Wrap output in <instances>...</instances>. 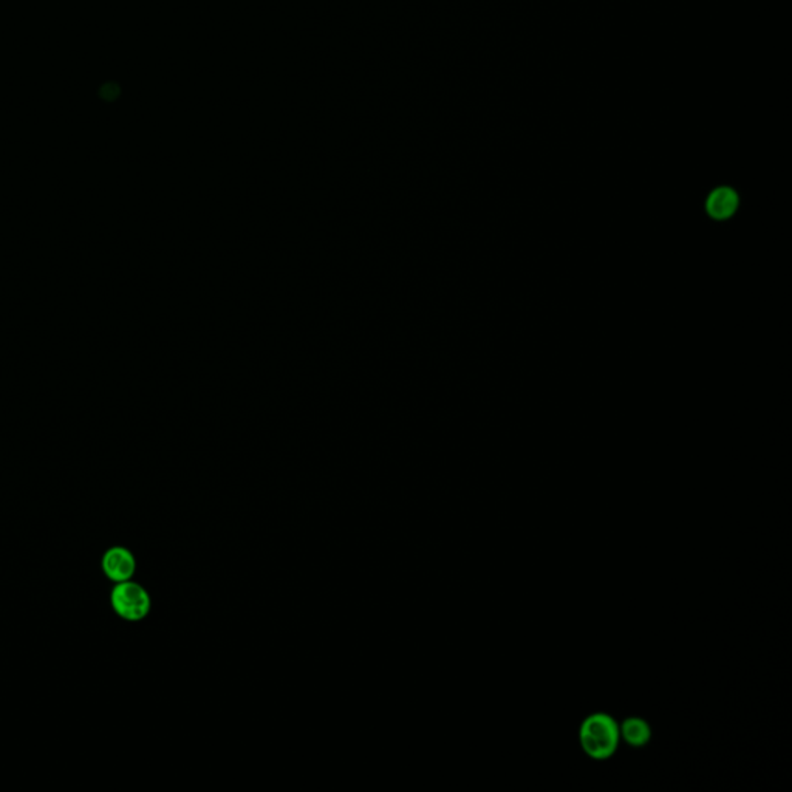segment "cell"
Instances as JSON below:
<instances>
[{
  "instance_id": "obj_1",
  "label": "cell",
  "mask_w": 792,
  "mask_h": 792,
  "mask_svg": "<svg viewBox=\"0 0 792 792\" xmlns=\"http://www.w3.org/2000/svg\"><path fill=\"white\" fill-rule=\"evenodd\" d=\"M580 746L593 760L610 759L619 746V726L606 714L590 715L580 726Z\"/></svg>"
},
{
  "instance_id": "obj_2",
  "label": "cell",
  "mask_w": 792,
  "mask_h": 792,
  "mask_svg": "<svg viewBox=\"0 0 792 792\" xmlns=\"http://www.w3.org/2000/svg\"><path fill=\"white\" fill-rule=\"evenodd\" d=\"M116 614L131 623H138L150 612V596L141 585L126 580L116 584L110 596Z\"/></svg>"
},
{
  "instance_id": "obj_3",
  "label": "cell",
  "mask_w": 792,
  "mask_h": 792,
  "mask_svg": "<svg viewBox=\"0 0 792 792\" xmlns=\"http://www.w3.org/2000/svg\"><path fill=\"white\" fill-rule=\"evenodd\" d=\"M103 569L110 580L120 584L132 579L137 569V562L133 554L126 548H110L103 558Z\"/></svg>"
},
{
  "instance_id": "obj_4",
  "label": "cell",
  "mask_w": 792,
  "mask_h": 792,
  "mask_svg": "<svg viewBox=\"0 0 792 792\" xmlns=\"http://www.w3.org/2000/svg\"><path fill=\"white\" fill-rule=\"evenodd\" d=\"M738 202L737 192L733 187H716L707 197L706 211L714 220L731 219L737 213Z\"/></svg>"
},
{
  "instance_id": "obj_5",
  "label": "cell",
  "mask_w": 792,
  "mask_h": 792,
  "mask_svg": "<svg viewBox=\"0 0 792 792\" xmlns=\"http://www.w3.org/2000/svg\"><path fill=\"white\" fill-rule=\"evenodd\" d=\"M619 735L632 748H642L651 742V731L649 723L642 718H627L619 727Z\"/></svg>"
}]
</instances>
